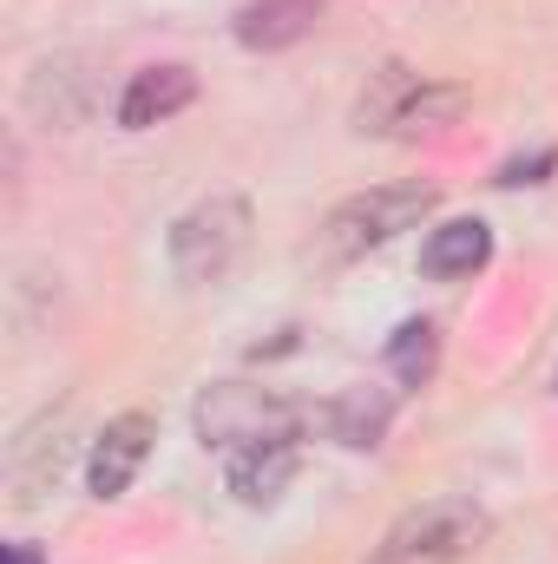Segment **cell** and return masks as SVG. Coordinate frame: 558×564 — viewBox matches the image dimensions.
Segmentation results:
<instances>
[{"label":"cell","instance_id":"obj_13","mask_svg":"<svg viewBox=\"0 0 558 564\" xmlns=\"http://www.w3.org/2000/svg\"><path fill=\"white\" fill-rule=\"evenodd\" d=\"M460 112H466V86H453V79H420L415 93H408V106H401V119H395V132L388 139H440L447 126H460Z\"/></svg>","mask_w":558,"mask_h":564},{"label":"cell","instance_id":"obj_1","mask_svg":"<svg viewBox=\"0 0 558 564\" xmlns=\"http://www.w3.org/2000/svg\"><path fill=\"white\" fill-rule=\"evenodd\" d=\"M486 532H493L486 506H473V499H427V506L401 512L382 532L368 564H460L466 552L486 545Z\"/></svg>","mask_w":558,"mask_h":564},{"label":"cell","instance_id":"obj_11","mask_svg":"<svg viewBox=\"0 0 558 564\" xmlns=\"http://www.w3.org/2000/svg\"><path fill=\"white\" fill-rule=\"evenodd\" d=\"M322 7H329V0H250V7L237 13V40H244L250 53H282V46H296V40L315 33Z\"/></svg>","mask_w":558,"mask_h":564},{"label":"cell","instance_id":"obj_4","mask_svg":"<svg viewBox=\"0 0 558 564\" xmlns=\"http://www.w3.org/2000/svg\"><path fill=\"white\" fill-rule=\"evenodd\" d=\"M244 250H250V204L244 197H204L171 224V270L191 289L224 282Z\"/></svg>","mask_w":558,"mask_h":564},{"label":"cell","instance_id":"obj_8","mask_svg":"<svg viewBox=\"0 0 558 564\" xmlns=\"http://www.w3.org/2000/svg\"><path fill=\"white\" fill-rule=\"evenodd\" d=\"M296 466H302L296 440H264V446H244V453H230V466H224V486H230V499H237V506H277L282 486L296 479Z\"/></svg>","mask_w":558,"mask_h":564},{"label":"cell","instance_id":"obj_14","mask_svg":"<svg viewBox=\"0 0 558 564\" xmlns=\"http://www.w3.org/2000/svg\"><path fill=\"white\" fill-rule=\"evenodd\" d=\"M415 86H420V73H415V66L388 59V66H382L375 79H368V93H362V106H355V126H362V132H375V139H388Z\"/></svg>","mask_w":558,"mask_h":564},{"label":"cell","instance_id":"obj_15","mask_svg":"<svg viewBox=\"0 0 558 564\" xmlns=\"http://www.w3.org/2000/svg\"><path fill=\"white\" fill-rule=\"evenodd\" d=\"M433 368H440V328L415 315V322H401L395 328V341H388V375L401 381V388H427L433 381Z\"/></svg>","mask_w":558,"mask_h":564},{"label":"cell","instance_id":"obj_17","mask_svg":"<svg viewBox=\"0 0 558 564\" xmlns=\"http://www.w3.org/2000/svg\"><path fill=\"white\" fill-rule=\"evenodd\" d=\"M0 564H46L33 545H0Z\"/></svg>","mask_w":558,"mask_h":564},{"label":"cell","instance_id":"obj_5","mask_svg":"<svg viewBox=\"0 0 558 564\" xmlns=\"http://www.w3.org/2000/svg\"><path fill=\"white\" fill-rule=\"evenodd\" d=\"M66 459H73V426L66 414H40L33 426H20V440L7 446V486H13V506H40L60 479H66Z\"/></svg>","mask_w":558,"mask_h":564},{"label":"cell","instance_id":"obj_7","mask_svg":"<svg viewBox=\"0 0 558 564\" xmlns=\"http://www.w3.org/2000/svg\"><path fill=\"white\" fill-rule=\"evenodd\" d=\"M191 99H197V73L191 66H144V73L126 79V93H119V126L126 132H151L171 112H184Z\"/></svg>","mask_w":558,"mask_h":564},{"label":"cell","instance_id":"obj_10","mask_svg":"<svg viewBox=\"0 0 558 564\" xmlns=\"http://www.w3.org/2000/svg\"><path fill=\"white\" fill-rule=\"evenodd\" d=\"M486 263H493V230L480 217H453V224L427 230V243H420V270L433 282H460Z\"/></svg>","mask_w":558,"mask_h":564},{"label":"cell","instance_id":"obj_3","mask_svg":"<svg viewBox=\"0 0 558 564\" xmlns=\"http://www.w3.org/2000/svg\"><path fill=\"white\" fill-rule=\"evenodd\" d=\"M433 204H440L433 184H375V191H362V197H348V204L329 210L322 250L342 257V263H348V257H368V250L395 243L401 230H420V224L433 217Z\"/></svg>","mask_w":558,"mask_h":564},{"label":"cell","instance_id":"obj_2","mask_svg":"<svg viewBox=\"0 0 558 564\" xmlns=\"http://www.w3.org/2000/svg\"><path fill=\"white\" fill-rule=\"evenodd\" d=\"M191 426L204 446H224V453H244V446H264V440H296L302 408L282 401L277 388H250V381H211L191 408Z\"/></svg>","mask_w":558,"mask_h":564},{"label":"cell","instance_id":"obj_16","mask_svg":"<svg viewBox=\"0 0 558 564\" xmlns=\"http://www.w3.org/2000/svg\"><path fill=\"white\" fill-rule=\"evenodd\" d=\"M546 171H558V151H533V158H506L493 184H506V191H513V184H546Z\"/></svg>","mask_w":558,"mask_h":564},{"label":"cell","instance_id":"obj_6","mask_svg":"<svg viewBox=\"0 0 558 564\" xmlns=\"http://www.w3.org/2000/svg\"><path fill=\"white\" fill-rule=\"evenodd\" d=\"M151 440H158V421L151 414H112V421L99 426V440H93V453H86V492L93 499H126V486L139 479L144 453H151Z\"/></svg>","mask_w":558,"mask_h":564},{"label":"cell","instance_id":"obj_12","mask_svg":"<svg viewBox=\"0 0 558 564\" xmlns=\"http://www.w3.org/2000/svg\"><path fill=\"white\" fill-rule=\"evenodd\" d=\"M395 421V394L388 388H342L329 408H322V426H329V440H342V446H382V433Z\"/></svg>","mask_w":558,"mask_h":564},{"label":"cell","instance_id":"obj_9","mask_svg":"<svg viewBox=\"0 0 558 564\" xmlns=\"http://www.w3.org/2000/svg\"><path fill=\"white\" fill-rule=\"evenodd\" d=\"M26 112L73 132L93 112V73H79V59H40L33 79H26Z\"/></svg>","mask_w":558,"mask_h":564}]
</instances>
